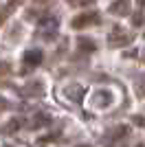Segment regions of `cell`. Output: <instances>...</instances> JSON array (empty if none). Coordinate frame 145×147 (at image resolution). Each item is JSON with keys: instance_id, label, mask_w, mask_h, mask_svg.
Returning <instances> with one entry per match:
<instances>
[{"instance_id": "8fae6325", "label": "cell", "mask_w": 145, "mask_h": 147, "mask_svg": "<svg viewBox=\"0 0 145 147\" xmlns=\"http://www.w3.org/2000/svg\"><path fill=\"white\" fill-rule=\"evenodd\" d=\"M20 127H22V121H20V119H11V121L2 127V132H5V134H11V132H16V129H20Z\"/></svg>"}, {"instance_id": "d6986e66", "label": "cell", "mask_w": 145, "mask_h": 147, "mask_svg": "<svg viewBox=\"0 0 145 147\" xmlns=\"http://www.w3.org/2000/svg\"><path fill=\"white\" fill-rule=\"evenodd\" d=\"M68 2H77V0H68Z\"/></svg>"}, {"instance_id": "8992f818", "label": "cell", "mask_w": 145, "mask_h": 147, "mask_svg": "<svg viewBox=\"0 0 145 147\" xmlns=\"http://www.w3.org/2000/svg\"><path fill=\"white\" fill-rule=\"evenodd\" d=\"M18 92L22 94V97H42V94H44V84L40 79L29 81V84H26L24 88H20Z\"/></svg>"}, {"instance_id": "52a82bcc", "label": "cell", "mask_w": 145, "mask_h": 147, "mask_svg": "<svg viewBox=\"0 0 145 147\" xmlns=\"http://www.w3.org/2000/svg\"><path fill=\"white\" fill-rule=\"evenodd\" d=\"M112 92L110 90H97L95 94H92V105L95 108H108L110 103H112Z\"/></svg>"}, {"instance_id": "2e32d148", "label": "cell", "mask_w": 145, "mask_h": 147, "mask_svg": "<svg viewBox=\"0 0 145 147\" xmlns=\"http://www.w3.org/2000/svg\"><path fill=\"white\" fill-rule=\"evenodd\" d=\"M33 2H37V5H44V2H48V0H33Z\"/></svg>"}, {"instance_id": "9a60e30c", "label": "cell", "mask_w": 145, "mask_h": 147, "mask_svg": "<svg viewBox=\"0 0 145 147\" xmlns=\"http://www.w3.org/2000/svg\"><path fill=\"white\" fill-rule=\"evenodd\" d=\"M132 121L136 123V125H143V127H145V119H143V117H134Z\"/></svg>"}, {"instance_id": "ba28073f", "label": "cell", "mask_w": 145, "mask_h": 147, "mask_svg": "<svg viewBox=\"0 0 145 147\" xmlns=\"http://www.w3.org/2000/svg\"><path fill=\"white\" fill-rule=\"evenodd\" d=\"M112 16H127L130 13V0H115L108 9Z\"/></svg>"}, {"instance_id": "7c38bea8", "label": "cell", "mask_w": 145, "mask_h": 147, "mask_svg": "<svg viewBox=\"0 0 145 147\" xmlns=\"http://www.w3.org/2000/svg\"><path fill=\"white\" fill-rule=\"evenodd\" d=\"M46 123H51V117L40 114L37 119H31V121H29V127H40V125H46Z\"/></svg>"}, {"instance_id": "6da1fadb", "label": "cell", "mask_w": 145, "mask_h": 147, "mask_svg": "<svg viewBox=\"0 0 145 147\" xmlns=\"http://www.w3.org/2000/svg\"><path fill=\"white\" fill-rule=\"evenodd\" d=\"M132 40H134L132 33H125L121 26H112V31H110V35H108V46L121 49V46H127Z\"/></svg>"}, {"instance_id": "4fadbf2b", "label": "cell", "mask_w": 145, "mask_h": 147, "mask_svg": "<svg viewBox=\"0 0 145 147\" xmlns=\"http://www.w3.org/2000/svg\"><path fill=\"white\" fill-rule=\"evenodd\" d=\"M136 94L139 97H145V73H141L136 77Z\"/></svg>"}, {"instance_id": "5b68a950", "label": "cell", "mask_w": 145, "mask_h": 147, "mask_svg": "<svg viewBox=\"0 0 145 147\" xmlns=\"http://www.w3.org/2000/svg\"><path fill=\"white\" fill-rule=\"evenodd\" d=\"M62 94L66 99H70L72 103H79V101L84 99V94H86V88L81 86V84H68V86L62 90Z\"/></svg>"}, {"instance_id": "7402d4cb", "label": "cell", "mask_w": 145, "mask_h": 147, "mask_svg": "<svg viewBox=\"0 0 145 147\" xmlns=\"http://www.w3.org/2000/svg\"><path fill=\"white\" fill-rule=\"evenodd\" d=\"M13 2H16V0H13Z\"/></svg>"}, {"instance_id": "e0dca14e", "label": "cell", "mask_w": 145, "mask_h": 147, "mask_svg": "<svg viewBox=\"0 0 145 147\" xmlns=\"http://www.w3.org/2000/svg\"><path fill=\"white\" fill-rule=\"evenodd\" d=\"M139 5H143V7H145V0H139Z\"/></svg>"}, {"instance_id": "7a4b0ae2", "label": "cell", "mask_w": 145, "mask_h": 147, "mask_svg": "<svg viewBox=\"0 0 145 147\" xmlns=\"http://www.w3.org/2000/svg\"><path fill=\"white\" fill-rule=\"evenodd\" d=\"M101 22V18H99V13L97 11H88V13H81V16H77V18H72V29H88V26L92 24H99Z\"/></svg>"}, {"instance_id": "277c9868", "label": "cell", "mask_w": 145, "mask_h": 147, "mask_svg": "<svg viewBox=\"0 0 145 147\" xmlns=\"http://www.w3.org/2000/svg\"><path fill=\"white\" fill-rule=\"evenodd\" d=\"M42 51L40 49H31V51H26L24 53V57H22V61H24V73L26 70H31V68H37L40 64H42Z\"/></svg>"}, {"instance_id": "5bb4252c", "label": "cell", "mask_w": 145, "mask_h": 147, "mask_svg": "<svg viewBox=\"0 0 145 147\" xmlns=\"http://www.w3.org/2000/svg\"><path fill=\"white\" fill-rule=\"evenodd\" d=\"M132 24L134 26H143L145 24V9H141V11H136L132 16Z\"/></svg>"}, {"instance_id": "ac0fdd59", "label": "cell", "mask_w": 145, "mask_h": 147, "mask_svg": "<svg viewBox=\"0 0 145 147\" xmlns=\"http://www.w3.org/2000/svg\"><path fill=\"white\" fill-rule=\"evenodd\" d=\"M77 147H92V145H77Z\"/></svg>"}, {"instance_id": "30bf717a", "label": "cell", "mask_w": 145, "mask_h": 147, "mask_svg": "<svg viewBox=\"0 0 145 147\" xmlns=\"http://www.w3.org/2000/svg\"><path fill=\"white\" fill-rule=\"evenodd\" d=\"M127 134H130V127H127V125H119V127L108 132V138L110 141H119V138H125Z\"/></svg>"}, {"instance_id": "9c48e42d", "label": "cell", "mask_w": 145, "mask_h": 147, "mask_svg": "<svg viewBox=\"0 0 145 147\" xmlns=\"http://www.w3.org/2000/svg\"><path fill=\"white\" fill-rule=\"evenodd\" d=\"M77 46H79V51H86V53L97 51V42L92 40V37H84V35L77 37Z\"/></svg>"}, {"instance_id": "3957f363", "label": "cell", "mask_w": 145, "mask_h": 147, "mask_svg": "<svg viewBox=\"0 0 145 147\" xmlns=\"http://www.w3.org/2000/svg\"><path fill=\"white\" fill-rule=\"evenodd\" d=\"M57 24H60V20H57V16H44L42 20H40V35L46 37V40H51V37L55 35V29H57Z\"/></svg>"}, {"instance_id": "ffe728a7", "label": "cell", "mask_w": 145, "mask_h": 147, "mask_svg": "<svg viewBox=\"0 0 145 147\" xmlns=\"http://www.w3.org/2000/svg\"><path fill=\"white\" fill-rule=\"evenodd\" d=\"M136 147H145V145H136Z\"/></svg>"}, {"instance_id": "44dd1931", "label": "cell", "mask_w": 145, "mask_h": 147, "mask_svg": "<svg viewBox=\"0 0 145 147\" xmlns=\"http://www.w3.org/2000/svg\"><path fill=\"white\" fill-rule=\"evenodd\" d=\"M5 147H9V145H5Z\"/></svg>"}]
</instances>
